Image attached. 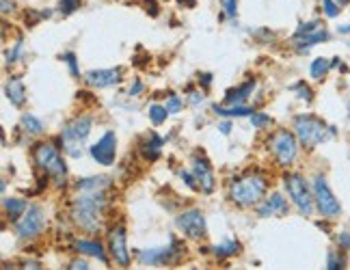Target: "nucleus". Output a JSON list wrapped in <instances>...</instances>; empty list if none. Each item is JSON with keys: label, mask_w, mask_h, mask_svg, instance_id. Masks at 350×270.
Instances as JSON below:
<instances>
[{"label": "nucleus", "mask_w": 350, "mask_h": 270, "mask_svg": "<svg viewBox=\"0 0 350 270\" xmlns=\"http://www.w3.org/2000/svg\"><path fill=\"white\" fill-rule=\"evenodd\" d=\"M294 134L301 145H305L307 150H314L316 145L331 139L335 130L314 115H299L294 119Z\"/></svg>", "instance_id": "2"}, {"label": "nucleus", "mask_w": 350, "mask_h": 270, "mask_svg": "<svg viewBox=\"0 0 350 270\" xmlns=\"http://www.w3.org/2000/svg\"><path fill=\"white\" fill-rule=\"evenodd\" d=\"M180 5H184V7H195V3L197 0H178Z\"/></svg>", "instance_id": "46"}, {"label": "nucleus", "mask_w": 350, "mask_h": 270, "mask_svg": "<svg viewBox=\"0 0 350 270\" xmlns=\"http://www.w3.org/2000/svg\"><path fill=\"white\" fill-rule=\"evenodd\" d=\"M329 39V33L327 31H314V33H307V35H301V37H294V46L299 52H307L309 48H314L316 44H322Z\"/></svg>", "instance_id": "18"}, {"label": "nucleus", "mask_w": 350, "mask_h": 270, "mask_svg": "<svg viewBox=\"0 0 350 270\" xmlns=\"http://www.w3.org/2000/svg\"><path fill=\"white\" fill-rule=\"evenodd\" d=\"M109 186V180L106 178H85V180H78L76 188L78 191H104Z\"/></svg>", "instance_id": "24"}, {"label": "nucleus", "mask_w": 350, "mask_h": 270, "mask_svg": "<svg viewBox=\"0 0 350 270\" xmlns=\"http://www.w3.org/2000/svg\"><path fill=\"white\" fill-rule=\"evenodd\" d=\"M294 91L299 93V98L305 100V102H312V98H314V96H312V89H309L305 83H296V85H294Z\"/></svg>", "instance_id": "33"}, {"label": "nucleus", "mask_w": 350, "mask_h": 270, "mask_svg": "<svg viewBox=\"0 0 350 270\" xmlns=\"http://www.w3.org/2000/svg\"><path fill=\"white\" fill-rule=\"evenodd\" d=\"M91 156L93 160L102 167H111L115 158H117V137L115 132H106L104 137L91 147Z\"/></svg>", "instance_id": "12"}, {"label": "nucleus", "mask_w": 350, "mask_h": 270, "mask_svg": "<svg viewBox=\"0 0 350 270\" xmlns=\"http://www.w3.org/2000/svg\"><path fill=\"white\" fill-rule=\"evenodd\" d=\"M104 206L106 199L102 191H80V195L72 204V219L80 229L93 234L100 227V216L104 212Z\"/></svg>", "instance_id": "1"}, {"label": "nucleus", "mask_w": 350, "mask_h": 270, "mask_svg": "<svg viewBox=\"0 0 350 270\" xmlns=\"http://www.w3.org/2000/svg\"><path fill=\"white\" fill-rule=\"evenodd\" d=\"M266 195V180L262 175H249L232 184L230 188V199L240 208H251L258 206L262 197Z\"/></svg>", "instance_id": "5"}, {"label": "nucleus", "mask_w": 350, "mask_h": 270, "mask_svg": "<svg viewBox=\"0 0 350 270\" xmlns=\"http://www.w3.org/2000/svg\"><path fill=\"white\" fill-rule=\"evenodd\" d=\"M63 61L67 63V67H70V72H72V76H80V70H78V63H76V54L74 52H65L63 54Z\"/></svg>", "instance_id": "31"}, {"label": "nucleus", "mask_w": 350, "mask_h": 270, "mask_svg": "<svg viewBox=\"0 0 350 270\" xmlns=\"http://www.w3.org/2000/svg\"><path fill=\"white\" fill-rule=\"evenodd\" d=\"M78 7H80V0H61L59 3V11L63 16H70V13H74Z\"/></svg>", "instance_id": "30"}, {"label": "nucleus", "mask_w": 350, "mask_h": 270, "mask_svg": "<svg viewBox=\"0 0 350 270\" xmlns=\"http://www.w3.org/2000/svg\"><path fill=\"white\" fill-rule=\"evenodd\" d=\"M223 134H230V121H225V124H221V128H219Z\"/></svg>", "instance_id": "47"}, {"label": "nucleus", "mask_w": 350, "mask_h": 270, "mask_svg": "<svg viewBox=\"0 0 350 270\" xmlns=\"http://www.w3.org/2000/svg\"><path fill=\"white\" fill-rule=\"evenodd\" d=\"M143 91V85L141 83H134V87H130V96H137V93Z\"/></svg>", "instance_id": "45"}, {"label": "nucleus", "mask_w": 350, "mask_h": 270, "mask_svg": "<svg viewBox=\"0 0 350 270\" xmlns=\"http://www.w3.org/2000/svg\"><path fill=\"white\" fill-rule=\"evenodd\" d=\"M251 124H253V128H266V126H271L273 124V119H271V115H266V113H253L251 115Z\"/></svg>", "instance_id": "29"}, {"label": "nucleus", "mask_w": 350, "mask_h": 270, "mask_svg": "<svg viewBox=\"0 0 350 270\" xmlns=\"http://www.w3.org/2000/svg\"><path fill=\"white\" fill-rule=\"evenodd\" d=\"M180 175H182V180H184V182H186L188 186L193 188V191H199V188H201V186H199V182H197V178H195V175H191V173H188V171H182Z\"/></svg>", "instance_id": "38"}, {"label": "nucleus", "mask_w": 350, "mask_h": 270, "mask_svg": "<svg viewBox=\"0 0 350 270\" xmlns=\"http://www.w3.org/2000/svg\"><path fill=\"white\" fill-rule=\"evenodd\" d=\"M253 89H255V80H247V83L240 85L238 89H230V91H227V96H225V104H230V106L242 104L253 93Z\"/></svg>", "instance_id": "19"}, {"label": "nucleus", "mask_w": 350, "mask_h": 270, "mask_svg": "<svg viewBox=\"0 0 350 270\" xmlns=\"http://www.w3.org/2000/svg\"><path fill=\"white\" fill-rule=\"evenodd\" d=\"M20 124H22L24 132H26V134H33V137H37V134H42V132H44V121H42V119H37V117L31 115V113H24Z\"/></svg>", "instance_id": "22"}, {"label": "nucleus", "mask_w": 350, "mask_h": 270, "mask_svg": "<svg viewBox=\"0 0 350 270\" xmlns=\"http://www.w3.org/2000/svg\"><path fill=\"white\" fill-rule=\"evenodd\" d=\"M46 227V212L42 206H29L18 223H16V234L22 238V240H31V238H37L39 234L44 232Z\"/></svg>", "instance_id": "8"}, {"label": "nucleus", "mask_w": 350, "mask_h": 270, "mask_svg": "<svg viewBox=\"0 0 350 270\" xmlns=\"http://www.w3.org/2000/svg\"><path fill=\"white\" fill-rule=\"evenodd\" d=\"M72 268H76V270H87L89 266H87V262L78 260V262H72Z\"/></svg>", "instance_id": "44"}, {"label": "nucleus", "mask_w": 350, "mask_h": 270, "mask_svg": "<svg viewBox=\"0 0 350 270\" xmlns=\"http://www.w3.org/2000/svg\"><path fill=\"white\" fill-rule=\"evenodd\" d=\"M109 247H111L113 260L119 266H128L130 264V251H128V245H126V229H124V225H117V227L111 229Z\"/></svg>", "instance_id": "13"}, {"label": "nucleus", "mask_w": 350, "mask_h": 270, "mask_svg": "<svg viewBox=\"0 0 350 270\" xmlns=\"http://www.w3.org/2000/svg\"><path fill=\"white\" fill-rule=\"evenodd\" d=\"M271 147H273V154L279 165L290 167L296 160V154H299V139H296V134H292L288 130H279L271 139Z\"/></svg>", "instance_id": "9"}, {"label": "nucleus", "mask_w": 350, "mask_h": 270, "mask_svg": "<svg viewBox=\"0 0 350 270\" xmlns=\"http://www.w3.org/2000/svg\"><path fill=\"white\" fill-rule=\"evenodd\" d=\"M342 266H344V258H338L335 253H329V258H327V268L338 270V268H342Z\"/></svg>", "instance_id": "36"}, {"label": "nucleus", "mask_w": 350, "mask_h": 270, "mask_svg": "<svg viewBox=\"0 0 350 270\" xmlns=\"http://www.w3.org/2000/svg\"><path fill=\"white\" fill-rule=\"evenodd\" d=\"M186 251V247L178 240H171L169 247H160V249H145V251H139L137 258L141 264H150V266H158V264H169L173 262L175 258H180V255Z\"/></svg>", "instance_id": "11"}, {"label": "nucleus", "mask_w": 350, "mask_h": 270, "mask_svg": "<svg viewBox=\"0 0 350 270\" xmlns=\"http://www.w3.org/2000/svg\"><path fill=\"white\" fill-rule=\"evenodd\" d=\"M5 93H7V100L13 106H24V102H26V87L22 83V78L11 76L7 80V85H5Z\"/></svg>", "instance_id": "17"}, {"label": "nucleus", "mask_w": 350, "mask_h": 270, "mask_svg": "<svg viewBox=\"0 0 350 270\" xmlns=\"http://www.w3.org/2000/svg\"><path fill=\"white\" fill-rule=\"evenodd\" d=\"M201 100H204V96H199V93H193V98H191V102H193V104H199Z\"/></svg>", "instance_id": "48"}, {"label": "nucleus", "mask_w": 350, "mask_h": 270, "mask_svg": "<svg viewBox=\"0 0 350 270\" xmlns=\"http://www.w3.org/2000/svg\"><path fill=\"white\" fill-rule=\"evenodd\" d=\"M322 7H325L327 18H338L340 16V3H333V0H322Z\"/></svg>", "instance_id": "32"}, {"label": "nucleus", "mask_w": 350, "mask_h": 270, "mask_svg": "<svg viewBox=\"0 0 350 270\" xmlns=\"http://www.w3.org/2000/svg\"><path fill=\"white\" fill-rule=\"evenodd\" d=\"M217 258H230V255H238L240 253V242L230 240V242H223V245H217L212 249Z\"/></svg>", "instance_id": "26"}, {"label": "nucleus", "mask_w": 350, "mask_h": 270, "mask_svg": "<svg viewBox=\"0 0 350 270\" xmlns=\"http://www.w3.org/2000/svg\"><path fill=\"white\" fill-rule=\"evenodd\" d=\"M175 225H178L180 232L186 238L193 240H201L208 236V225H206V216L201 210L193 208V210H184L178 219H175Z\"/></svg>", "instance_id": "10"}, {"label": "nucleus", "mask_w": 350, "mask_h": 270, "mask_svg": "<svg viewBox=\"0 0 350 270\" xmlns=\"http://www.w3.org/2000/svg\"><path fill=\"white\" fill-rule=\"evenodd\" d=\"M214 113H217L219 117H247V115H253L251 108L247 106H232V108H223V106H214Z\"/></svg>", "instance_id": "25"}, {"label": "nucleus", "mask_w": 350, "mask_h": 270, "mask_svg": "<svg viewBox=\"0 0 350 270\" xmlns=\"http://www.w3.org/2000/svg\"><path fill=\"white\" fill-rule=\"evenodd\" d=\"M91 128H93V119L87 115L74 117L70 124H65L61 132V141H63V150L67 156H72V158L83 156V147L89 139Z\"/></svg>", "instance_id": "3"}, {"label": "nucleus", "mask_w": 350, "mask_h": 270, "mask_svg": "<svg viewBox=\"0 0 350 270\" xmlns=\"http://www.w3.org/2000/svg\"><path fill=\"white\" fill-rule=\"evenodd\" d=\"M121 74H124L121 67H113V70H91L85 74V80L96 89H106L121 83Z\"/></svg>", "instance_id": "14"}, {"label": "nucleus", "mask_w": 350, "mask_h": 270, "mask_svg": "<svg viewBox=\"0 0 350 270\" xmlns=\"http://www.w3.org/2000/svg\"><path fill=\"white\" fill-rule=\"evenodd\" d=\"M160 147H163V139L156 137V134H152L150 141H145L141 145V150H143V156L147 160H158L160 158Z\"/></svg>", "instance_id": "23"}, {"label": "nucleus", "mask_w": 350, "mask_h": 270, "mask_svg": "<svg viewBox=\"0 0 350 270\" xmlns=\"http://www.w3.org/2000/svg\"><path fill=\"white\" fill-rule=\"evenodd\" d=\"M320 29V22H307V24H301L299 26V31H296L294 37H301V35H307V33H314Z\"/></svg>", "instance_id": "35"}, {"label": "nucleus", "mask_w": 350, "mask_h": 270, "mask_svg": "<svg viewBox=\"0 0 350 270\" xmlns=\"http://www.w3.org/2000/svg\"><path fill=\"white\" fill-rule=\"evenodd\" d=\"M76 251L85 253V255H91V258H98L102 264L109 262V258H106V253H104V247L100 245V242H96V240H78L76 242Z\"/></svg>", "instance_id": "20"}, {"label": "nucleus", "mask_w": 350, "mask_h": 270, "mask_svg": "<svg viewBox=\"0 0 350 270\" xmlns=\"http://www.w3.org/2000/svg\"><path fill=\"white\" fill-rule=\"evenodd\" d=\"M331 61L329 59H316V61H312V67H309V72H312V78H316V80H322L327 76V72L331 70Z\"/></svg>", "instance_id": "27"}, {"label": "nucleus", "mask_w": 350, "mask_h": 270, "mask_svg": "<svg viewBox=\"0 0 350 270\" xmlns=\"http://www.w3.org/2000/svg\"><path fill=\"white\" fill-rule=\"evenodd\" d=\"M284 186H286L290 199L294 201V206L299 208V212L305 214V216H312L314 206H316L314 191H309V186L303 180V175H299V173H288L286 178H284Z\"/></svg>", "instance_id": "6"}, {"label": "nucleus", "mask_w": 350, "mask_h": 270, "mask_svg": "<svg viewBox=\"0 0 350 270\" xmlns=\"http://www.w3.org/2000/svg\"><path fill=\"white\" fill-rule=\"evenodd\" d=\"M20 52H22V39H20V42L16 44V46H13V50H9L7 52V63H16L18 61V57H20Z\"/></svg>", "instance_id": "37"}, {"label": "nucleus", "mask_w": 350, "mask_h": 270, "mask_svg": "<svg viewBox=\"0 0 350 270\" xmlns=\"http://www.w3.org/2000/svg\"><path fill=\"white\" fill-rule=\"evenodd\" d=\"M0 3H3V13H9V11L16 9V5H13V0H0Z\"/></svg>", "instance_id": "42"}, {"label": "nucleus", "mask_w": 350, "mask_h": 270, "mask_svg": "<svg viewBox=\"0 0 350 270\" xmlns=\"http://www.w3.org/2000/svg\"><path fill=\"white\" fill-rule=\"evenodd\" d=\"M342 35H350V24H346V26H340V29H338Z\"/></svg>", "instance_id": "49"}, {"label": "nucleus", "mask_w": 350, "mask_h": 270, "mask_svg": "<svg viewBox=\"0 0 350 270\" xmlns=\"http://www.w3.org/2000/svg\"><path fill=\"white\" fill-rule=\"evenodd\" d=\"M199 83H204V87H210L212 76H210V74H201V76H199Z\"/></svg>", "instance_id": "43"}, {"label": "nucleus", "mask_w": 350, "mask_h": 270, "mask_svg": "<svg viewBox=\"0 0 350 270\" xmlns=\"http://www.w3.org/2000/svg\"><path fill=\"white\" fill-rule=\"evenodd\" d=\"M145 7H147L145 11H147V13H152L154 18L158 16V7H156V3H154V0H145Z\"/></svg>", "instance_id": "41"}, {"label": "nucleus", "mask_w": 350, "mask_h": 270, "mask_svg": "<svg viewBox=\"0 0 350 270\" xmlns=\"http://www.w3.org/2000/svg\"><path fill=\"white\" fill-rule=\"evenodd\" d=\"M167 117H169L167 106H160V104H152V106H150V119H152V124H154V126L165 124Z\"/></svg>", "instance_id": "28"}, {"label": "nucleus", "mask_w": 350, "mask_h": 270, "mask_svg": "<svg viewBox=\"0 0 350 270\" xmlns=\"http://www.w3.org/2000/svg\"><path fill=\"white\" fill-rule=\"evenodd\" d=\"M312 191H314V201H316V208L318 212L325 216V219H335V216H340L342 212V206L340 201L335 199L331 186L327 184V180L322 178V175H318V178L314 180L312 184Z\"/></svg>", "instance_id": "7"}, {"label": "nucleus", "mask_w": 350, "mask_h": 270, "mask_svg": "<svg viewBox=\"0 0 350 270\" xmlns=\"http://www.w3.org/2000/svg\"><path fill=\"white\" fill-rule=\"evenodd\" d=\"M338 3H340V5H348V0H338Z\"/></svg>", "instance_id": "50"}, {"label": "nucleus", "mask_w": 350, "mask_h": 270, "mask_svg": "<svg viewBox=\"0 0 350 270\" xmlns=\"http://www.w3.org/2000/svg\"><path fill=\"white\" fill-rule=\"evenodd\" d=\"M338 245H340L342 249H350V234H348V232H342V234L338 236Z\"/></svg>", "instance_id": "39"}, {"label": "nucleus", "mask_w": 350, "mask_h": 270, "mask_svg": "<svg viewBox=\"0 0 350 270\" xmlns=\"http://www.w3.org/2000/svg\"><path fill=\"white\" fill-rule=\"evenodd\" d=\"M3 208L7 212V216L11 221H18L20 216L29 210V206H26V201L24 199H18V197H7L3 199Z\"/></svg>", "instance_id": "21"}, {"label": "nucleus", "mask_w": 350, "mask_h": 270, "mask_svg": "<svg viewBox=\"0 0 350 270\" xmlns=\"http://www.w3.org/2000/svg\"><path fill=\"white\" fill-rule=\"evenodd\" d=\"M193 175L197 178L201 191L204 193H212L214 191V173H212V167L210 162L204 158V156H195L193 158Z\"/></svg>", "instance_id": "15"}, {"label": "nucleus", "mask_w": 350, "mask_h": 270, "mask_svg": "<svg viewBox=\"0 0 350 270\" xmlns=\"http://www.w3.org/2000/svg\"><path fill=\"white\" fill-rule=\"evenodd\" d=\"M167 111H169V115H175V113H180L182 111V100H180V96H171L169 100H167Z\"/></svg>", "instance_id": "34"}, {"label": "nucleus", "mask_w": 350, "mask_h": 270, "mask_svg": "<svg viewBox=\"0 0 350 270\" xmlns=\"http://www.w3.org/2000/svg\"><path fill=\"white\" fill-rule=\"evenodd\" d=\"M33 158H35V165L42 169L48 175V178H52L59 186L65 184L67 167H65V160H63L61 152L57 150L55 145H50V143H39V145H35Z\"/></svg>", "instance_id": "4"}, {"label": "nucleus", "mask_w": 350, "mask_h": 270, "mask_svg": "<svg viewBox=\"0 0 350 270\" xmlns=\"http://www.w3.org/2000/svg\"><path fill=\"white\" fill-rule=\"evenodd\" d=\"M258 214L262 219H271V216H286L288 214V201L284 199V195H271L268 199H264L258 206Z\"/></svg>", "instance_id": "16"}, {"label": "nucleus", "mask_w": 350, "mask_h": 270, "mask_svg": "<svg viewBox=\"0 0 350 270\" xmlns=\"http://www.w3.org/2000/svg\"><path fill=\"white\" fill-rule=\"evenodd\" d=\"M225 11L230 18H236V0H225Z\"/></svg>", "instance_id": "40"}]
</instances>
